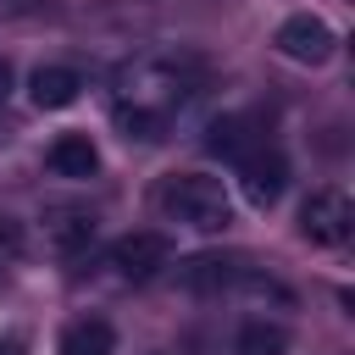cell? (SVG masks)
I'll return each instance as SVG.
<instances>
[{"label": "cell", "instance_id": "obj_1", "mask_svg": "<svg viewBox=\"0 0 355 355\" xmlns=\"http://www.w3.org/2000/svg\"><path fill=\"white\" fill-rule=\"evenodd\" d=\"M194 100V67L183 61H139L116 78V128L128 139H166L172 116Z\"/></svg>", "mask_w": 355, "mask_h": 355}, {"label": "cell", "instance_id": "obj_2", "mask_svg": "<svg viewBox=\"0 0 355 355\" xmlns=\"http://www.w3.org/2000/svg\"><path fill=\"white\" fill-rule=\"evenodd\" d=\"M155 205H161V216L200 227V233H222L233 222V200H227L222 178H205V172H172L155 189Z\"/></svg>", "mask_w": 355, "mask_h": 355}, {"label": "cell", "instance_id": "obj_3", "mask_svg": "<svg viewBox=\"0 0 355 355\" xmlns=\"http://www.w3.org/2000/svg\"><path fill=\"white\" fill-rule=\"evenodd\" d=\"M300 233H305L311 244H322V250L349 244V233H355V205H349V194H344V189H311L305 205H300Z\"/></svg>", "mask_w": 355, "mask_h": 355}, {"label": "cell", "instance_id": "obj_4", "mask_svg": "<svg viewBox=\"0 0 355 355\" xmlns=\"http://www.w3.org/2000/svg\"><path fill=\"white\" fill-rule=\"evenodd\" d=\"M239 189H244V200L250 205H277L283 200V189H288V161L277 155V150H266V144H255L244 161H239Z\"/></svg>", "mask_w": 355, "mask_h": 355}, {"label": "cell", "instance_id": "obj_5", "mask_svg": "<svg viewBox=\"0 0 355 355\" xmlns=\"http://www.w3.org/2000/svg\"><path fill=\"white\" fill-rule=\"evenodd\" d=\"M111 266H116L122 277L144 283V277H155L161 266H172V244H166V233H122V239L111 244Z\"/></svg>", "mask_w": 355, "mask_h": 355}, {"label": "cell", "instance_id": "obj_6", "mask_svg": "<svg viewBox=\"0 0 355 355\" xmlns=\"http://www.w3.org/2000/svg\"><path fill=\"white\" fill-rule=\"evenodd\" d=\"M277 50H283L288 61L322 67V61L333 55V28H327L322 17H311V11H300V17H288V22L277 28Z\"/></svg>", "mask_w": 355, "mask_h": 355}, {"label": "cell", "instance_id": "obj_7", "mask_svg": "<svg viewBox=\"0 0 355 355\" xmlns=\"http://www.w3.org/2000/svg\"><path fill=\"white\" fill-rule=\"evenodd\" d=\"M44 244H50L55 255H83V250L94 244V211H83V205H55V211H44Z\"/></svg>", "mask_w": 355, "mask_h": 355}, {"label": "cell", "instance_id": "obj_8", "mask_svg": "<svg viewBox=\"0 0 355 355\" xmlns=\"http://www.w3.org/2000/svg\"><path fill=\"white\" fill-rule=\"evenodd\" d=\"M244 277H250V266H244V261H227V255H194V261H183V283H189L194 294L244 288Z\"/></svg>", "mask_w": 355, "mask_h": 355}, {"label": "cell", "instance_id": "obj_9", "mask_svg": "<svg viewBox=\"0 0 355 355\" xmlns=\"http://www.w3.org/2000/svg\"><path fill=\"white\" fill-rule=\"evenodd\" d=\"M28 89H33V105H39V111H61V105H72V100L83 94V78H78L72 67H39V72L28 78Z\"/></svg>", "mask_w": 355, "mask_h": 355}, {"label": "cell", "instance_id": "obj_10", "mask_svg": "<svg viewBox=\"0 0 355 355\" xmlns=\"http://www.w3.org/2000/svg\"><path fill=\"white\" fill-rule=\"evenodd\" d=\"M50 172L55 178H94V166H100V150L89 144V133H61L55 144H50Z\"/></svg>", "mask_w": 355, "mask_h": 355}, {"label": "cell", "instance_id": "obj_11", "mask_svg": "<svg viewBox=\"0 0 355 355\" xmlns=\"http://www.w3.org/2000/svg\"><path fill=\"white\" fill-rule=\"evenodd\" d=\"M255 144H261V139H255V122H250V116H222V122H211V133H205V150L222 155V161H244Z\"/></svg>", "mask_w": 355, "mask_h": 355}, {"label": "cell", "instance_id": "obj_12", "mask_svg": "<svg viewBox=\"0 0 355 355\" xmlns=\"http://www.w3.org/2000/svg\"><path fill=\"white\" fill-rule=\"evenodd\" d=\"M61 355H116V333L100 316H78L61 333Z\"/></svg>", "mask_w": 355, "mask_h": 355}, {"label": "cell", "instance_id": "obj_13", "mask_svg": "<svg viewBox=\"0 0 355 355\" xmlns=\"http://www.w3.org/2000/svg\"><path fill=\"white\" fill-rule=\"evenodd\" d=\"M233 349L239 355H283L288 349V327H277V322H244L239 338H233Z\"/></svg>", "mask_w": 355, "mask_h": 355}, {"label": "cell", "instance_id": "obj_14", "mask_svg": "<svg viewBox=\"0 0 355 355\" xmlns=\"http://www.w3.org/2000/svg\"><path fill=\"white\" fill-rule=\"evenodd\" d=\"M17 244H22L17 222H11V216H0V255H17Z\"/></svg>", "mask_w": 355, "mask_h": 355}, {"label": "cell", "instance_id": "obj_15", "mask_svg": "<svg viewBox=\"0 0 355 355\" xmlns=\"http://www.w3.org/2000/svg\"><path fill=\"white\" fill-rule=\"evenodd\" d=\"M6 89H11V67L0 61V100H6Z\"/></svg>", "mask_w": 355, "mask_h": 355}, {"label": "cell", "instance_id": "obj_16", "mask_svg": "<svg viewBox=\"0 0 355 355\" xmlns=\"http://www.w3.org/2000/svg\"><path fill=\"white\" fill-rule=\"evenodd\" d=\"M0 355H22V344L17 338H0Z\"/></svg>", "mask_w": 355, "mask_h": 355}, {"label": "cell", "instance_id": "obj_17", "mask_svg": "<svg viewBox=\"0 0 355 355\" xmlns=\"http://www.w3.org/2000/svg\"><path fill=\"white\" fill-rule=\"evenodd\" d=\"M6 6H17V0H0V11H6Z\"/></svg>", "mask_w": 355, "mask_h": 355}]
</instances>
